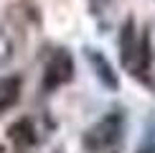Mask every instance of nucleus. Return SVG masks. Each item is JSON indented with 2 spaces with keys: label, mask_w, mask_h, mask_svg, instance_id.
Returning a JSON list of instances; mask_svg holds the SVG:
<instances>
[{
  "label": "nucleus",
  "mask_w": 155,
  "mask_h": 153,
  "mask_svg": "<svg viewBox=\"0 0 155 153\" xmlns=\"http://www.w3.org/2000/svg\"><path fill=\"white\" fill-rule=\"evenodd\" d=\"M120 135V117L117 115H112V117H104L102 123H97L92 130H89V135L84 143L89 145V148L99 151V148H107V145H112L114 140Z\"/></svg>",
  "instance_id": "2"
},
{
  "label": "nucleus",
  "mask_w": 155,
  "mask_h": 153,
  "mask_svg": "<svg viewBox=\"0 0 155 153\" xmlns=\"http://www.w3.org/2000/svg\"><path fill=\"white\" fill-rule=\"evenodd\" d=\"M120 49H122V64L132 74H143L147 69V38L137 36V31H135L132 23H127L125 31H122Z\"/></svg>",
  "instance_id": "1"
},
{
  "label": "nucleus",
  "mask_w": 155,
  "mask_h": 153,
  "mask_svg": "<svg viewBox=\"0 0 155 153\" xmlns=\"http://www.w3.org/2000/svg\"><path fill=\"white\" fill-rule=\"evenodd\" d=\"M89 59L94 61V66L99 69V76H102V79L107 82L109 87H117V79H114V74H112V66H109V64H107L104 59H102L99 54H94V51H89Z\"/></svg>",
  "instance_id": "5"
},
{
  "label": "nucleus",
  "mask_w": 155,
  "mask_h": 153,
  "mask_svg": "<svg viewBox=\"0 0 155 153\" xmlns=\"http://www.w3.org/2000/svg\"><path fill=\"white\" fill-rule=\"evenodd\" d=\"M69 76H71V56L66 51H56L46 66V82L43 84H46V89H54V87L64 84Z\"/></svg>",
  "instance_id": "3"
},
{
  "label": "nucleus",
  "mask_w": 155,
  "mask_h": 153,
  "mask_svg": "<svg viewBox=\"0 0 155 153\" xmlns=\"http://www.w3.org/2000/svg\"><path fill=\"white\" fill-rule=\"evenodd\" d=\"M21 97V82L15 76H3L0 79V110L13 107Z\"/></svg>",
  "instance_id": "4"
},
{
  "label": "nucleus",
  "mask_w": 155,
  "mask_h": 153,
  "mask_svg": "<svg viewBox=\"0 0 155 153\" xmlns=\"http://www.w3.org/2000/svg\"><path fill=\"white\" fill-rule=\"evenodd\" d=\"M10 138L15 140L18 145H28L31 140H33V135H31V125L28 120H21V123H15L10 127Z\"/></svg>",
  "instance_id": "6"
}]
</instances>
